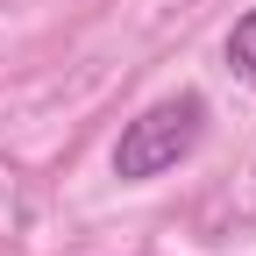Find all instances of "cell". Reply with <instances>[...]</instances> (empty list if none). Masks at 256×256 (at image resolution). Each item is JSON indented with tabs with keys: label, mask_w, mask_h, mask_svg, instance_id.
<instances>
[{
	"label": "cell",
	"mask_w": 256,
	"mask_h": 256,
	"mask_svg": "<svg viewBox=\"0 0 256 256\" xmlns=\"http://www.w3.org/2000/svg\"><path fill=\"white\" fill-rule=\"evenodd\" d=\"M200 136H206V100H200V92H171V100L142 107L136 121L121 128V142H114V178H121V185L164 178V171H178L185 156L200 150Z\"/></svg>",
	"instance_id": "6da1fadb"
},
{
	"label": "cell",
	"mask_w": 256,
	"mask_h": 256,
	"mask_svg": "<svg viewBox=\"0 0 256 256\" xmlns=\"http://www.w3.org/2000/svg\"><path fill=\"white\" fill-rule=\"evenodd\" d=\"M228 64H235V72L256 86V8H249V14L228 28Z\"/></svg>",
	"instance_id": "7a4b0ae2"
}]
</instances>
